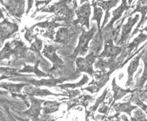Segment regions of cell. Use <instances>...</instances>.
Segmentation results:
<instances>
[{
  "label": "cell",
  "instance_id": "cell-22",
  "mask_svg": "<svg viewBox=\"0 0 147 121\" xmlns=\"http://www.w3.org/2000/svg\"><path fill=\"white\" fill-rule=\"evenodd\" d=\"M60 106V103L57 101H46L44 102V107L42 108L44 114H49L57 112Z\"/></svg>",
  "mask_w": 147,
  "mask_h": 121
},
{
  "label": "cell",
  "instance_id": "cell-18",
  "mask_svg": "<svg viewBox=\"0 0 147 121\" xmlns=\"http://www.w3.org/2000/svg\"><path fill=\"white\" fill-rule=\"evenodd\" d=\"M114 108L117 112V115H119L121 112H125L129 115V116H131V112L134 109H136L137 106H132L131 105V99L127 102L125 103H117L114 106Z\"/></svg>",
  "mask_w": 147,
  "mask_h": 121
},
{
  "label": "cell",
  "instance_id": "cell-19",
  "mask_svg": "<svg viewBox=\"0 0 147 121\" xmlns=\"http://www.w3.org/2000/svg\"><path fill=\"white\" fill-rule=\"evenodd\" d=\"M102 35L101 33H100V31L98 32V34H96V35L94 37L93 41L90 44V53L93 54L94 55L96 56H98V54H99L100 50H101L102 48Z\"/></svg>",
  "mask_w": 147,
  "mask_h": 121
},
{
  "label": "cell",
  "instance_id": "cell-26",
  "mask_svg": "<svg viewBox=\"0 0 147 121\" xmlns=\"http://www.w3.org/2000/svg\"><path fill=\"white\" fill-rule=\"evenodd\" d=\"M38 63H36L34 66H25V67L23 68L22 70H20L19 73H34L38 77H47V75H46L44 73H42L38 69Z\"/></svg>",
  "mask_w": 147,
  "mask_h": 121
},
{
  "label": "cell",
  "instance_id": "cell-21",
  "mask_svg": "<svg viewBox=\"0 0 147 121\" xmlns=\"http://www.w3.org/2000/svg\"><path fill=\"white\" fill-rule=\"evenodd\" d=\"M118 1H99V2H97V5H99L101 7H102V9L105 10V20H104L103 24H102V28L104 27L106 23H107L108 18H109L110 16V14H109V10L112 7L115 6V5L118 3Z\"/></svg>",
  "mask_w": 147,
  "mask_h": 121
},
{
  "label": "cell",
  "instance_id": "cell-13",
  "mask_svg": "<svg viewBox=\"0 0 147 121\" xmlns=\"http://www.w3.org/2000/svg\"><path fill=\"white\" fill-rule=\"evenodd\" d=\"M63 26L62 24H58V23H55V21H53V22H49V21H45L44 22L41 23H37L34 27H40V28L45 29L46 32L44 33L42 35L45 37H48L49 39H51L54 40L53 35H54V29L57 28L58 27Z\"/></svg>",
  "mask_w": 147,
  "mask_h": 121
},
{
  "label": "cell",
  "instance_id": "cell-3",
  "mask_svg": "<svg viewBox=\"0 0 147 121\" xmlns=\"http://www.w3.org/2000/svg\"><path fill=\"white\" fill-rule=\"evenodd\" d=\"M98 56L94 55L93 54L90 53L86 58L79 57L76 60V64L77 66V72L78 73H86L92 75L93 74L92 70V64L95 61L96 58Z\"/></svg>",
  "mask_w": 147,
  "mask_h": 121
},
{
  "label": "cell",
  "instance_id": "cell-11",
  "mask_svg": "<svg viewBox=\"0 0 147 121\" xmlns=\"http://www.w3.org/2000/svg\"><path fill=\"white\" fill-rule=\"evenodd\" d=\"M139 18V15L137 14L135 16L134 18H129L128 19V21L125 25H123L122 27V32H121V35L119 39V41L117 43V45H121L123 43L125 42V41L127 39V38L129 37V34L131 31V29L134 27L137 21L138 20Z\"/></svg>",
  "mask_w": 147,
  "mask_h": 121
},
{
  "label": "cell",
  "instance_id": "cell-12",
  "mask_svg": "<svg viewBox=\"0 0 147 121\" xmlns=\"http://www.w3.org/2000/svg\"><path fill=\"white\" fill-rule=\"evenodd\" d=\"M24 93H26L28 95L32 96H40L45 97L47 95H54V96H59V95H67L63 94H55L47 90V89H41L36 87H32V86L28 85L25 87L24 89Z\"/></svg>",
  "mask_w": 147,
  "mask_h": 121
},
{
  "label": "cell",
  "instance_id": "cell-32",
  "mask_svg": "<svg viewBox=\"0 0 147 121\" xmlns=\"http://www.w3.org/2000/svg\"><path fill=\"white\" fill-rule=\"evenodd\" d=\"M42 43L40 39L37 38H35V41H34V43H32L31 48H30V50L32 51H35V52H37L39 53V52L42 50Z\"/></svg>",
  "mask_w": 147,
  "mask_h": 121
},
{
  "label": "cell",
  "instance_id": "cell-24",
  "mask_svg": "<svg viewBox=\"0 0 147 121\" xmlns=\"http://www.w3.org/2000/svg\"><path fill=\"white\" fill-rule=\"evenodd\" d=\"M92 5L94 7V14L92 18V20H96L97 22V27L98 31H100V20H101L102 16V10L100 7H97V3L96 1H92Z\"/></svg>",
  "mask_w": 147,
  "mask_h": 121
},
{
  "label": "cell",
  "instance_id": "cell-20",
  "mask_svg": "<svg viewBox=\"0 0 147 121\" xmlns=\"http://www.w3.org/2000/svg\"><path fill=\"white\" fill-rule=\"evenodd\" d=\"M63 81L60 79H42L40 81H34V80H31V81H28L32 85L38 87V86H47V87H53L56 86L58 83H61Z\"/></svg>",
  "mask_w": 147,
  "mask_h": 121
},
{
  "label": "cell",
  "instance_id": "cell-7",
  "mask_svg": "<svg viewBox=\"0 0 147 121\" xmlns=\"http://www.w3.org/2000/svg\"><path fill=\"white\" fill-rule=\"evenodd\" d=\"M1 44L5 40L10 38L11 35L18 31V24L11 23L7 20H4L1 23Z\"/></svg>",
  "mask_w": 147,
  "mask_h": 121
},
{
  "label": "cell",
  "instance_id": "cell-29",
  "mask_svg": "<svg viewBox=\"0 0 147 121\" xmlns=\"http://www.w3.org/2000/svg\"><path fill=\"white\" fill-rule=\"evenodd\" d=\"M142 60L144 63V71L143 73V75L140 78V82L138 84V89H141V87H142V86L144 85V84L147 80V54L146 55L143 56Z\"/></svg>",
  "mask_w": 147,
  "mask_h": 121
},
{
  "label": "cell",
  "instance_id": "cell-10",
  "mask_svg": "<svg viewBox=\"0 0 147 121\" xmlns=\"http://www.w3.org/2000/svg\"><path fill=\"white\" fill-rule=\"evenodd\" d=\"M121 52V48L119 46H114L113 40L111 39L106 41L104 51L98 56L100 58L104 57H115L119 55Z\"/></svg>",
  "mask_w": 147,
  "mask_h": 121
},
{
  "label": "cell",
  "instance_id": "cell-37",
  "mask_svg": "<svg viewBox=\"0 0 147 121\" xmlns=\"http://www.w3.org/2000/svg\"><path fill=\"white\" fill-rule=\"evenodd\" d=\"M142 31H146V32H147V27H145V28L143 29L142 31H141V32H142Z\"/></svg>",
  "mask_w": 147,
  "mask_h": 121
},
{
  "label": "cell",
  "instance_id": "cell-8",
  "mask_svg": "<svg viewBox=\"0 0 147 121\" xmlns=\"http://www.w3.org/2000/svg\"><path fill=\"white\" fill-rule=\"evenodd\" d=\"M74 35L75 32L74 31V29L62 27L57 31L54 41L55 42L60 43V44H67L70 41L71 39H73Z\"/></svg>",
  "mask_w": 147,
  "mask_h": 121
},
{
  "label": "cell",
  "instance_id": "cell-2",
  "mask_svg": "<svg viewBox=\"0 0 147 121\" xmlns=\"http://www.w3.org/2000/svg\"><path fill=\"white\" fill-rule=\"evenodd\" d=\"M96 31V27L95 25H92L91 29H89L88 31H85V30L82 27V34L79 39L78 45L77 48L75 49L74 52L73 57H76L78 55L84 56L88 52V44L90 41L93 37L94 33Z\"/></svg>",
  "mask_w": 147,
  "mask_h": 121
},
{
  "label": "cell",
  "instance_id": "cell-9",
  "mask_svg": "<svg viewBox=\"0 0 147 121\" xmlns=\"http://www.w3.org/2000/svg\"><path fill=\"white\" fill-rule=\"evenodd\" d=\"M57 48L53 46H45L42 51V55L47 58L53 64V68L63 64V62L56 54Z\"/></svg>",
  "mask_w": 147,
  "mask_h": 121
},
{
  "label": "cell",
  "instance_id": "cell-23",
  "mask_svg": "<svg viewBox=\"0 0 147 121\" xmlns=\"http://www.w3.org/2000/svg\"><path fill=\"white\" fill-rule=\"evenodd\" d=\"M29 85L28 84H24V83H20V84H8L7 83H2L1 85V88H3L5 89H7V91H9V92L12 93V94H15V93H20L23 87H26V86Z\"/></svg>",
  "mask_w": 147,
  "mask_h": 121
},
{
  "label": "cell",
  "instance_id": "cell-36",
  "mask_svg": "<svg viewBox=\"0 0 147 121\" xmlns=\"http://www.w3.org/2000/svg\"><path fill=\"white\" fill-rule=\"evenodd\" d=\"M18 119L21 121H29L28 120H27V119H22V118H18Z\"/></svg>",
  "mask_w": 147,
  "mask_h": 121
},
{
  "label": "cell",
  "instance_id": "cell-35",
  "mask_svg": "<svg viewBox=\"0 0 147 121\" xmlns=\"http://www.w3.org/2000/svg\"><path fill=\"white\" fill-rule=\"evenodd\" d=\"M121 118L123 119V121H129L128 120H127V117L125 116H121Z\"/></svg>",
  "mask_w": 147,
  "mask_h": 121
},
{
  "label": "cell",
  "instance_id": "cell-31",
  "mask_svg": "<svg viewBox=\"0 0 147 121\" xmlns=\"http://www.w3.org/2000/svg\"><path fill=\"white\" fill-rule=\"evenodd\" d=\"M131 121H147L146 118V115H145L140 109H138L135 111L134 116L131 117Z\"/></svg>",
  "mask_w": 147,
  "mask_h": 121
},
{
  "label": "cell",
  "instance_id": "cell-25",
  "mask_svg": "<svg viewBox=\"0 0 147 121\" xmlns=\"http://www.w3.org/2000/svg\"><path fill=\"white\" fill-rule=\"evenodd\" d=\"M19 76H22L19 73L16 71V69L9 68H1V79H8V77H19Z\"/></svg>",
  "mask_w": 147,
  "mask_h": 121
},
{
  "label": "cell",
  "instance_id": "cell-1",
  "mask_svg": "<svg viewBox=\"0 0 147 121\" xmlns=\"http://www.w3.org/2000/svg\"><path fill=\"white\" fill-rule=\"evenodd\" d=\"M43 12H52L57 16L54 21L56 20H71L72 19L74 13L72 10L67 5V1H61L54 3L52 6L42 10Z\"/></svg>",
  "mask_w": 147,
  "mask_h": 121
},
{
  "label": "cell",
  "instance_id": "cell-27",
  "mask_svg": "<svg viewBox=\"0 0 147 121\" xmlns=\"http://www.w3.org/2000/svg\"><path fill=\"white\" fill-rule=\"evenodd\" d=\"M88 81V78L86 75H84L83 76V79H82V81H80L79 83H76V84H65V85H58V87H60L61 89H75L76 87H79L82 86L83 85H84L85 83H87V81Z\"/></svg>",
  "mask_w": 147,
  "mask_h": 121
},
{
  "label": "cell",
  "instance_id": "cell-6",
  "mask_svg": "<svg viewBox=\"0 0 147 121\" xmlns=\"http://www.w3.org/2000/svg\"><path fill=\"white\" fill-rule=\"evenodd\" d=\"M11 15L20 19L24 10V1H1Z\"/></svg>",
  "mask_w": 147,
  "mask_h": 121
},
{
  "label": "cell",
  "instance_id": "cell-16",
  "mask_svg": "<svg viewBox=\"0 0 147 121\" xmlns=\"http://www.w3.org/2000/svg\"><path fill=\"white\" fill-rule=\"evenodd\" d=\"M142 54H141L140 55L137 56L135 58H134L132 60H131L130 64L127 68V73H128V79H127V84L126 86H129L130 85L131 81H132V77H133V75L135 72L136 71L137 68H138L139 64H140V58H141V56Z\"/></svg>",
  "mask_w": 147,
  "mask_h": 121
},
{
  "label": "cell",
  "instance_id": "cell-5",
  "mask_svg": "<svg viewBox=\"0 0 147 121\" xmlns=\"http://www.w3.org/2000/svg\"><path fill=\"white\" fill-rule=\"evenodd\" d=\"M29 99L31 101V106L29 110L23 112L22 114L32 118L33 121H38V116L40 115V110L43 108L41 107V104L45 102V101L42 99H36L32 95H29Z\"/></svg>",
  "mask_w": 147,
  "mask_h": 121
},
{
  "label": "cell",
  "instance_id": "cell-33",
  "mask_svg": "<svg viewBox=\"0 0 147 121\" xmlns=\"http://www.w3.org/2000/svg\"><path fill=\"white\" fill-rule=\"evenodd\" d=\"M107 110H108L107 106L105 104L102 105V106L100 107L99 109H98V112H101V113H104V114H106V113L107 112Z\"/></svg>",
  "mask_w": 147,
  "mask_h": 121
},
{
  "label": "cell",
  "instance_id": "cell-30",
  "mask_svg": "<svg viewBox=\"0 0 147 121\" xmlns=\"http://www.w3.org/2000/svg\"><path fill=\"white\" fill-rule=\"evenodd\" d=\"M107 88L105 89V91H104L103 94H102L101 96H100L99 98L97 99V101H96V102L95 104H94L93 106H92L91 108H90L89 111H88V112H87V117L89 116L90 114H92L94 112H95V111L96 110V109H97V107L98 106V105H99L100 103L102 102V101H104V99H105V97L106 96V95H107Z\"/></svg>",
  "mask_w": 147,
  "mask_h": 121
},
{
  "label": "cell",
  "instance_id": "cell-17",
  "mask_svg": "<svg viewBox=\"0 0 147 121\" xmlns=\"http://www.w3.org/2000/svg\"><path fill=\"white\" fill-rule=\"evenodd\" d=\"M112 86H113V91L114 92L113 94V99L114 101L116 100H118L127 94L128 93H133L134 91H136L137 89H134V90H130V89H124L121 88L119 87L115 83V79H113V82H112Z\"/></svg>",
  "mask_w": 147,
  "mask_h": 121
},
{
  "label": "cell",
  "instance_id": "cell-15",
  "mask_svg": "<svg viewBox=\"0 0 147 121\" xmlns=\"http://www.w3.org/2000/svg\"><path fill=\"white\" fill-rule=\"evenodd\" d=\"M129 7L127 6V3L125 1H123L122 3H121L120 6H119L118 8L115 10L113 12V18H112L111 20L110 21L109 24L106 27L105 29H113V23L115 22L116 20H117L118 19L120 18L122 13L124 12L126 9H128Z\"/></svg>",
  "mask_w": 147,
  "mask_h": 121
},
{
  "label": "cell",
  "instance_id": "cell-34",
  "mask_svg": "<svg viewBox=\"0 0 147 121\" xmlns=\"http://www.w3.org/2000/svg\"><path fill=\"white\" fill-rule=\"evenodd\" d=\"M32 4H33V1H28V10L26 12V14H28V12L30 11V8H31V7H32Z\"/></svg>",
  "mask_w": 147,
  "mask_h": 121
},
{
  "label": "cell",
  "instance_id": "cell-4",
  "mask_svg": "<svg viewBox=\"0 0 147 121\" xmlns=\"http://www.w3.org/2000/svg\"><path fill=\"white\" fill-rule=\"evenodd\" d=\"M90 5L88 1L83 4L78 9L76 10V14L77 15V20L74 21L73 24L76 25L80 24L82 26H85L87 29H90L89 18L90 16Z\"/></svg>",
  "mask_w": 147,
  "mask_h": 121
},
{
  "label": "cell",
  "instance_id": "cell-14",
  "mask_svg": "<svg viewBox=\"0 0 147 121\" xmlns=\"http://www.w3.org/2000/svg\"><path fill=\"white\" fill-rule=\"evenodd\" d=\"M140 12L142 14V20H141L140 22H139L138 25L136 27V30L133 32L131 36H133L135 33H137L139 27H140L142 24H143V23H144V21L146 20V19H145L146 18H145V15H146V14L147 12V1H138V3H137L136 10H135L131 14V15L133 14H134L135 12Z\"/></svg>",
  "mask_w": 147,
  "mask_h": 121
},
{
  "label": "cell",
  "instance_id": "cell-38",
  "mask_svg": "<svg viewBox=\"0 0 147 121\" xmlns=\"http://www.w3.org/2000/svg\"><path fill=\"white\" fill-rule=\"evenodd\" d=\"M146 102H147V101H146Z\"/></svg>",
  "mask_w": 147,
  "mask_h": 121
},
{
  "label": "cell",
  "instance_id": "cell-28",
  "mask_svg": "<svg viewBox=\"0 0 147 121\" xmlns=\"http://www.w3.org/2000/svg\"><path fill=\"white\" fill-rule=\"evenodd\" d=\"M146 39H147V35L143 34V33H140V34L129 45V46L127 47V48L129 49L128 52H130L133 49L135 48H137V46H138L141 42L144 41V40Z\"/></svg>",
  "mask_w": 147,
  "mask_h": 121
}]
</instances>
